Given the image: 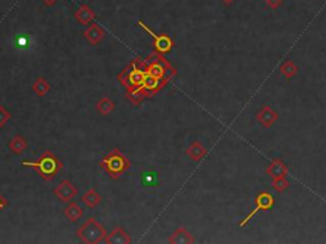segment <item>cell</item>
Masks as SVG:
<instances>
[{
  "mask_svg": "<svg viewBox=\"0 0 326 244\" xmlns=\"http://www.w3.org/2000/svg\"><path fill=\"white\" fill-rule=\"evenodd\" d=\"M10 120H12V113L6 110L5 107H3L0 104V128L4 127Z\"/></svg>",
  "mask_w": 326,
  "mask_h": 244,
  "instance_id": "obj_22",
  "label": "cell"
},
{
  "mask_svg": "<svg viewBox=\"0 0 326 244\" xmlns=\"http://www.w3.org/2000/svg\"><path fill=\"white\" fill-rule=\"evenodd\" d=\"M138 26H140L148 34H151L153 37L154 49H156L157 54L164 55V54H169V52L172 51L173 46H175V41L172 40V37L166 33H154V30L148 27L143 21H138Z\"/></svg>",
  "mask_w": 326,
  "mask_h": 244,
  "instance_id": "obj_5",
  "label": "cell"
},
{
  "mask_svg": "<svg viewBox=\"0 0 326 244\" xmlns=\"http://www.w3.org/2000/svg\"><path fill=\"white\" fill-rule=\"evenodd\" d=\"M186 155H188L193 162L197 163L206 155V148L204 147L200 141H193V143L186 148Z\"/></svg>",
  "mask_w": 326,
  "mask_h": 244,
  "instance_id": "obj_14",
  "label": "cell"
},
{
  "mask_svg": "<svg viewBox=\"0 0 326 244\" xmlns=\"http://www.w3.org/2000/svg\"><path fill=\"white\" fill-rule=\"evenodd\" d=\"M74 18L77 19V22L79 25L88 26L96 19V14L90 5L82 4V5L75 10V13H74Z\"/></svg>",
  "mask_w": 326,
  "mask_h": 244,
  "instance_id": "obj_11",
  "label": "cell"
},
{
  "mask_svg": "<svg viewBox=\"0 0 326 244\" xmlns=\"http://www.w3.org/2000/svg\"><path fill=\"white\" fill-rule=\"evenodd\" d=\"M8 147H9V150L13 152V154H16V155H21L22 152L27 149L28 144H27V141H26L25 139L21 136V135H16V136L13 137L12 140L9 141Z\"/></svg>",
  "mask_w": 326,
  "mask_h": 244,
  "instance_id": "obj_18",
  "label": "cell"
},
{
  "mask_svg": "<svg viewBox=\"0 0 326 244\" xmlns=\"http://www.w3.org/2000/svg\"><path fill=\"white\" fill-rule=\"evenodd\" d=\"M222 1H223L225 4H227V5H229L231 3H233L234 0H222Z\"/></svg>",
  "mask_w": 326,
  "mask_h": 244,
  "instance_id": "obj_26",
  "label": "cell"
},
{
  "mask_svg": "<svg viewBox=\"0 0 326 244\" xmlns=\"http://www.w3.org/2000/svg\"><path fill=\"white\" fill-rule=\"evenodd\" d=\"M277 111H274L270 106H262L261 110L256 113V121L265 128H269L278 121Z\"/></svg>",
  "mask_w": 326,
  "mask_h": 244,
  "instance_id": "obj_8",
  "label": "cell"
},
{
  "mask_svg": "<svg viewBox=\"0 0 326 244\" xmlns=\"http://www.w3.org/2000/svg\"><path fill=\"white\" fill-rule=\"evenodd\" d=\"M168 243L171 244H193L195 243L194 235L189 232L188 229L179 228L176 229L172 235L168 238Z\"/></svg>",
  "mask_w": 326,
  "mask_h": 244,
  "instance_id": "obj_12",
  "label": "cell"
},
{
  "mask_svg": "<svg viewBox=\"0 0 326 244\" xmlns=\"http://www.w3.org/2000/svg\"><path fill=\"white\" fill-rule=\"evenodd\" d=\"M6 205H8V201H6L5 198L3 197V195L0 193V211L3 210V209H5Z\"/></svg>",
  "mask_w": 326,
  "mask_h": 244,
  "instance_id": "obj_24",
  "label": "cell"
},
{
  "mask_svg": "<svg viewBox=\"0 0 326 244\" xmlns=\"http://www.w3.org/2000/svg\"><path fill=\"white\" fill-rule=\"evenodd\" d=\"M82 202H83L88 209H95L102 202V197L95 188H91L88 189V191H86L84 195L82 196Z\"/></svg>",
  "mask_w": 326,
  "mask_h": 244,
  "instance_id": "obj_16",
  "label": "cell"
},
{
  "mask_svg": "<svg viewBox=\"0 0 326 244\" xmlns=\"http://www.w3.org/2000/svg\"><path fill=\"white\" fill-rule=\"evenodd\" d=\"M50 89H51L50 83L47 82L43 76L37 78V79L34 80L33 86H32V92H33L37 97H45L50 92Z\"/></svg>",
  "mask_w": 326,
  "mask_h": 244,
  "instance_id": "obj_17",
  "label": "cell"
},
{
  "mask_svg": "<svg viewBox=\"0 0 326 244\" xmlns=\"http://www.w3.org/2000/svg\"><path fill=\"white\" fill-rule=\"evenodd\" d=\"M282 1H283V0H265V3H266V5H268L270 9H277V8H279V6L282 5Z\"/></svg>",
  "mask_w": 326,
  "mask_h": 244,
  "instance_id": "obj_23",
  "label": "cell"
},
{
  "mask_svg": "<svg viewBox=\"0 0 326 244\" xmlns=\"http://www.w3.org/2000/svg\"><path fill=\"white\" fill-rule=\"evenodd\" d=\"M99 167L112 180H117V178H120L121 174L125 173L131 167V163L120 150L115 148V149L103 154V156L99 160Z\"/></svg>",
  "mask_w": 326,
  "mask_h": 244,
  "instance_id": "obj_3",
  "label": "cell"
},
{
  "mask_svg": "<svg viewBox=\"0 0 326 244\" xmlns=\"http://www.w3.org/2000/svg\"><path fill=\"white\" fill-rule=\"evenodd\" d=\"M274 204H275V197H274L270 192H259L255 197V208L250 211L249 215H247L245 219L241 220L240 221L241 228L247 225L250 220L253 219L256 214H259L260 211H270L271 209H273Z\"/></svg>",
  "mask_w": 326,
  "mask_h": 244,
  "instance_id": "obj_6",
  "label": "cell"
},
{
  "mask_svg": "<svg viewBox=\"0 0 326 244\" xmlns=\"http://www.w3.org/2000/svg\"><path fill=\"white\" fill-rule=\"evenodd\" d=\"M105 30L99 25H97V23H91L90 27L83 32L84 40L92 46L98 45V43L105 38Z\"/></svg>",
  "mask_w": 326,
  "mask_h": 244,
  "instance_id": "obj_9",
  "label": "cell"
},
{
  "mask_svg": "<svg viewBox=\"0 0 326 244\" xmlns=\"http://www.w3.org/2000/svg\"><path fill=\"white\" fill-rule=\"evenodd\" d=\"M21 164L26 168L34 169L37 173L40 174V177L45 181H51L64 168V163L53 152H49V150L43 152L36 162L22 160Z\"/></svg>",
  "mask_w": 326,
  "mask_h": 244,
  "instance_id": "obj_1",
  "label": "cell"
},
{
  "mask_svg": "<svg viewBox=\"0 0 326 244\" xmlns=\"http://www.w3.org/2000/svg\"><path fill=\"white\" fill-rule=\"evenodd\" d=\"M273 188L278 192H284L286 189L290 188L291 183L290 181L287 180L286 177H279V178H273Z\"/></svg>",
  "mask_w": 326,
  "mask_h": 244,
  "instance_id": "obj_21",
  "label": "cell"
},
{
  "mask_svg": "<svg viewBox=\"0 0 326 244\" xmlns=\"http://www.w3.org/2000/svg\"><path fill=\"white\" fill-rule=\"evenodd\" d=\"M145 74V62L136 60L119 75V80L128 89V94L134 102H136L138 93L144 84Z\"/></svg>",
  "mask_w": 326,
  "mask_h": 244,
  "instance_id": "obj_2",
  "label": "cell"
},
{
  "mask_svg": "<svg viewBox=\"0 0 326 244\" xmlns=\"http://www.w3.org/2000/svg\"><path fill=\"white\" fill-rule=\"evenodd\" d=\"M64 215L70 223H77L83 217V209L80 208L77 202L70 201L68 202L66 208L64 209Z\"/></svg>",
  "mask_w": 326,
  "mask_h": 244,
  "instance_id": "obj_15",
  "label": "cell"
},
{
  "mask_svg": "<svg viewBox=\"0 0 326 244\" xmlns=\"http://www.w3.org/2000/svg\"><path fill=\"white\" fill-rule=\"evenodd\" d=\"M266 174L271 178H279V177H287L288 174V167L282 159H274L271 160L270 164L266 168Z\"/></svg>",
  "mask_w": 326,
  "mask_h": 244,
  "instance_id": "obj_13",
  "label": "cell"
},
{
  "mask_svg": "<svg viewBox=\"0 0 326 244\" xmlns=\"http://www.w3.org/2000/svg\"><path fill=\"white\" fill-rule=\"evenodd\" d=\"M77 237L80 239L82 243L97 244L105 242L106 237H107V232H106L105 226L102 225L99 221H97L95 217H90L78 229Z\"/></svg>",
  "mask_w": 326,
  "mask_h": 244,
  "instance_id": "obj_4",
  "label": "cell"
},
{
  "mask_svg": "<svg viewBox=\"0 0 326 244\" xmlns=\"http://www.w3.org/2000/svg\"><path fill=\"white\" fill-rule=\"evenodd\" d=\"M41 1H42L46 6H54L56 3H58L59 0H41Z\"/></svg>",
  "mask_w": 326,
  "mask_h": 244,
  "instance_id": "obj_25",
  "label": "cell"
},
{
  "mask_svg": "<svg viewBox=\"0 0 326 244\" xmlns=\"http://www.w3.org/2000/svg\"><path fill=\"white\" fill-rule=\"evenodd\" d=\"M280 73H282V75H283L286 79L290 80L292 79L293 76L297 75V73H298V66L294 64V61L287 60L284 61L282 66H280Z\"/></svg>",
  "mask_w": 326,
  "mask_h": 244,
  "instance_id": "obj_20",
  "label": "cell"
},
{
  "mask_svg": "<svg viewBox=\"0 0 326 244\" xmlns=\"http://www.w3.org/2000/svg\"><path fill=\"white\" fill-rule=\"evenodd\" d=\"M105 243L107 244H130L132 243V239L129 233L121 226H116L112 229V232L107 234L105 239Z\"/></svg>",
  "mask_w": 326,
  "mask_h": 244,
  "instance_id": "obj_10",
  "label": "cell"
},
{
  "mask_svg": "<svg viewBox=\"0 0 326 244\" xmlns=\"http://www.w3.org/2000/svg\"><path fill=\"white\" fill-rule=\"evenodd\" d=\"M96 110L98 111L101 115H103V116H107V115H110V113H112L115 111L114 101L107 97H102L101 99L97 102V104H96Z\"/></svg>",
  "mask_w": 326,
  "mask_h": 244,
  "instance_id": "obj_19",
  "label": "cell"
},
{
  "mask_svg": "<svg viewBox=\"0 0 326 244\" xmlns=\"http://www.w3.org/2000/svg\"><path fill=\"white\" fill-rule=\"evenodd\" d=\"M54 195L64 204H68L78 195V188L69 180H63L54 189Z\"/></svg>",
  "mask_w": 326,
  "mask_h": 244,
  "instance_id": "obj_7",
  "label": "cell"
}]
</instances>
